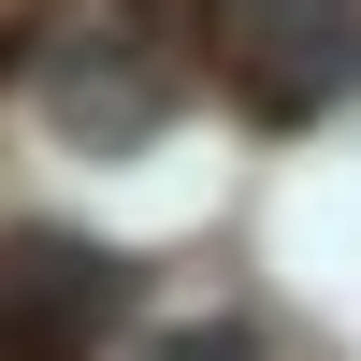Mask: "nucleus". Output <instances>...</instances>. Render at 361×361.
Segmentation results:
<instances>
[{"label": "nucleus", "mask_w": 361, "mask_h": 361, "mask_svg": "<svg viewBox=\"0 0 361 361\" xmlns=\"http://www.w3.org/2000/svg\"><path fill=\"white\" fill-rule=\"evenodd\" d=\"M217 15V73L260 116H318L361 73V0H202Z\"/></svg>", "instance_id": "obj_1"}, {"label": "nucleus", "mask_w": 361, "mask_h": 361, "mask_svg": "<svg viewBox=\"0 0 361 361\" xmlns=\"http://www.w3.org/2000/svg\"><path fill=\"white\" fill-rule=\"evenodd\" d=\"M159 102H173V87L145 73L116 29H102L87 58H58V130H87V145H130V130H159Z\"/></svg>", "instance_id": "obj_2"}, {"label": "nucleus", "mask_w": 361, "mask_h": 361, "mask_svg": "<svg viewBox=\"0 0 361 361\" xmlns=\"http://www.w3.org/2000/svg\"><path fill=\"white\" fill-rule=\"evenodd\" d=\"M159 361H260V333H231V318L217 333H159Z\"/></svg>", "instance_id": "obj_3"}]
</instances>
